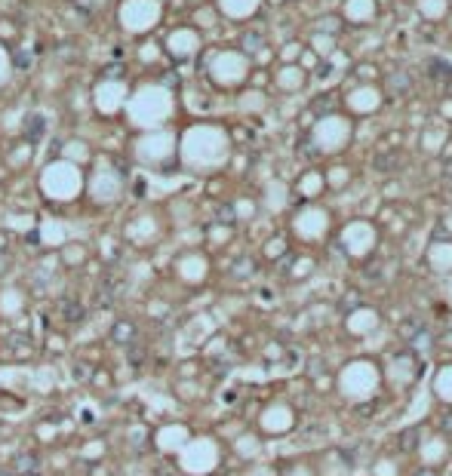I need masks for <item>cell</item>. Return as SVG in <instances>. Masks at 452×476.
Returning a JSON list of instances; mask_svg holds the SVG:
<instances>
[{
  "mask_svg": "<svg viewBox=\"0 0 452 476\" xmlns=\"http://www.w3.org/2000/svg\"><path fill=\"white\" fill-rule=\"evenodd\" d=\"M332 111H336V96H329V92H323L311 101V117H329Z\"/></svg>",
  "mask_w": 452,
  "mask_h": 476,
  "instance_id": "cell-6",
  "label": "cell"
},
{
  "mask_svg": "<svg viewBox=\"0 0 452 476\" xmlns=\"http://www.w3.org/2000/svg\"><path fill=\"white\" fill-rule=\"evenodd\" d=\"M231 274H234V279H246V277H253L255 274V261L243 255V258H237L234 261V267H231Z\"/></svg>",
  "mask_w": 452,
  "mask_h": 476,
  "instance_id": "cell-8",
  "label": "cell"
},
{
  "mask_svg": "<svg viewBox=\"0 0 452 476\" xmlns=\"http://www.w3.org/2000/svg\"><path fill=\"white\" fill-rule=\"evenodd\" d=\"M415 440H419V427H412V431H406V433H403V449H406V452H412L415 445H419Z\"/></svg>",
  "mask_w": 452,
  "mask_h": 476,
  "instance_id": "cell-13",
  "label": "cell"
},
{
  "mask_svg": "<svg viewBox=\"0 0 452 476\" xmlns=\"http://www.w3.org/2000/svg\"><path fill=\"white\" fill-rule=\"evenodd\" d=\"M412 476H437V473H434V467H421V470H415Z\"/></svg>",
  "mask_w": 452,
  "mask_h": 476,
  "instance_id": "cell-20",
  "label": "cell"
},
{
  "mask_svg": "<svg viewBox=\"0 0 452 476\" xmlns=\"http://www.w3.org/2000/svg\"><path fill=\"white\" fill-rule=\"evenodd\" d=\"M126 357H129V362H133V366H142V362H145V348H142L138 341L126 344Z\"/></svg>",
  "mask_w": 452,
  "mask_h": 476,
  "instance_id": "cell-11",
  "label": "cell"
},
{
  "mask_svg": "<svg viewBox=\"0 0 452 476\" xmlns=\"http://www.w3.org/2000/svg\"><path fill=\"white\" fill-rule=\"evenodd\" d=\"M59 311H62V320L71 323V326L83 323V316H87V307H83V301H77V298H62Z\"/></svg>",
  "mask_w": 452,
  "mask_h": 476,
  "instance_id": "cell-4",
  "label": "cell"
},
{
  "mask_svg": "<svg viewBox=\"0 0 452 476\" xmlns=\"http://www.w3.org/2000/svg\"><path fill=\"white\" fill-rule=\"evenodd\" d=\"M136 335H138V329H136V323H133V320H117L114 326H111V341L120 344V348L133 344V341H136Z\"/></svg>",
  "mask_w": 452,
  "mask_h": 476,
  "instance_id": "cell-1",
  "label": "cell"
},
{
  "mask_svg": "<svg viewBox=\"0 0 452 476\" xmlns=\"http://www.w3.org/2000/svg\"><path fill=\"white\" fill-rule=\"evenodd\" d=\"M400 163H403V160H400V154H397V151L378 154V157H375V170H378V172H394Z\"/></svg>",
  "mask_w": 452,
  "mask_h": 476,
  "instance_id": "cell-9",
  "label": "cell"
},
{
  "mask_svg": "<svg viewBox=\"0 0 452 476\" xmlns=\"http://www.w3.org/2000/svg\"><path fill=\"white\" fill-rule=\"evenodd\" d=\"M89 366H83V362H77V366H74V378H87L89 372H87Z\"/></svg>",
  "mask_w": 452,
  "mask_h": 476,
  "instance_id": "cell-17",
  "label": "cell"
},
{
  "mask_svg": "<svg viewBox=\"0 0 452 476\" xmlns=\"http://www.w3.org/2000/svg\"><path fill=\"white\" fill-rule=\"evenodd\" d=\"M219 218H221V221H234V209H231V206L219 209Z\"/></svg>",
  "mask_w": 452,
  "mask_h": 476,
  "instance_id": "cell-16",
  "label": "cell"
},
{
  "mask_svg": "<svg viewBox=\"0 0 452 476\" xmlns=\"http://www.w3.org/2000/svg\"><path fill=\"white\" fill-rule=\"evenodd\" d=\"M262 46V34L258 31H246L243 34V50H258Z\"/></svg>",
  "mask_w": 452,
  "mask_h": 476,
  "instance_id": "cell-12",
  "label": "cell"
},
{
  "mask_svg": "<svg viewBox=\"0 0 452 476\" xmlns=\"http://www.w3.org/2000/svg\"><path fill=\"white\" fill-rule=\"evenodd\" d=\"M43 133H46V120L40 114H28V120H25V138L28 142H40Z\"/></svg>",
  "mask_w": 452,
  "mask_h": 476,
  "instance_id": "cell-5",
  "label": "cell"
},
{
  "mask_svg": "<svg viewBox=\"0 0 452 476\" xmlns=\"http://www.w3.org/2000/svg\"><path fill=\"white\" fill-rule=\"evenodd\" d=\"M391 92H397V96H406V92H412V77L403 71H397L391 77Z\"/></svg>",
  "mask_w": 452,
  "mask_h": 476,
  "instance_id": "cell-10",
  "label": "cell"
},
{
  "mask_svg": "<svg viewBox=\"0 0 452 476\" xmlns=\"http://www.w3.org/2000/svg\"><path fill=\"white\" fill-rule=\"evenodd\" d=\"M0 476H16L13 470H0Z\"/></svg>",
  "mask_w": 452,
  "mask_h": 476,
  "instance_id": "cell-21",
  "label": "cell"
},
{
  "mask_svg": "<svg viewBox=\"0 0 452 476\" xmlns=\"http://www.w3.org/2000/svg\"><path fill=\"white\" fill-rule=\"evenodd\" d=\"M428 77H431L434 83H440V80L452 83V65H446L443 59H431V62H428Z\"/></svg>",
  "mask_w": 452,
  "mask_h": 476,
  "instance_id": "cell-7",
  "label": "cell"
},
{
  "mask_svg": "<svg viewBox=\"0 0 452 476\" xmlns=\"http://www.w3.org/2000/svg\"><path fill=\"white\" fill-rule=\"evenodd\" d=\"M314 28H329V31H338V28H341V18H336V16H326V18H323V22H317Z\"/></svg>",
  "mask_w": 452,
  "mask_h": 476,
  "instance_id": "cell-14",
  "label": "cell"
},
{
  "mask_svg": "<svg viewBox=\"0 0 452 476\" xmlns=\"http://www.w3.org/2000/svg\"><path fill=\"white\" fill-rule=\"evenodd\" d=\"M443 175H446V179L452 182V157H449V160H446V163H443Z\"/></svg>",
  "mask_w": 452,
  "mask_h": 476,
  "instance_id": "cell-19",
  "label": "cell"
},
{
  "mask_svg": "<svg viewBox=\"0 0 452 476\" xmlns=\"http://www.w3.org/2000/svg\"><path fill=\"white\" fill-rule=\"evenodd\" d=\"M16 65H18V68H31V55H28V52H18V55H16Z\"/></svg>",
  "mask_w": 452,
  "mask_h": 476,
  "instance_id": "cell-15",
  "label": "cell"
},
{
  "mask_svg": "<svg viewBox=\"0 0 452 476\" xmlns=\"http://www.w3.org/2000/svg\"><path fill=\"white\" fill-rule=\"evenodd\" d=\"M120 289H123V279H120V277H105V279L99 283V304H101V307L114 304Z\"/></svg>",
  "mask_w": 452,
  "mask_h": 476,
  "instance_id": "cell-3",
  "label": "cell"
},
{
  "mask_svg": "<svg viewBox=\"0 0 452 476\" xmlns=\"http://www.w3.org/2000/svg\"><path fill=\"white\" fill-rule=\"evenodd\" d=\"M40 470V458H37V452H18L13 458V473L16 476H31Z\"/></svg>",
  "mask_w": 452,
  "mask_h": 476,
  "instance_id": "cell-2",
  "label": "cell"
},
{
  "mask_svg": "<svg viewBox=\"0 0 452 476\" xmlns=\"http://www.w3.org/2000/svg\"><path fill=\"white\" fill-rule=\"evenodd\" d=\"M443 431L452 433V412H449V415H443Z\"/></svg>",
  "mask_w": 452,
  "mask_h": 476,
  "instance_id": "cell-18",
  "label": "cell"
}]
</instances>
